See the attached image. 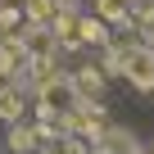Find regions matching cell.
<instances>
[{"instance_id":"cell-1","label":"cell","mask_w":154,"mask_h":154,"mask_svg":"<svg viewBox=\"0 0 154 154\" xmlns=\"http://www.w3.org/2000/svg\"><path fill=\"white\" fill-rule=\"evenodd\" d=\"M122 77L131 82L136 95H154V50H149V45L122 50Z\"/></svg>"},{"instance_id":"cell-2","label":"cell","mask_w":154,"mask_h":154,"mask_svg":"<svg viewBox=\"0 0 154 154\" xmlns=\"http://www.w3.org/2000/svg\"><path fill=\"white\" fill-rule=\"evenodd\" d=\"M68 86H72L77 104H100V100H104V72L86 63V68H77V72L68 77Z\"/></svg>"},{"instance_id":"cell-3","label":"cell","mask_w":154,"mask_h":154,"mask_svg":"<svg viewBox=\"0 0 154 154\" xmlns=\"http://www.w3.org/2000/svg\"><path fill=\"white\" fill-rule=\"evenodd\" d=\"M18 45H23L27 59H54V50H59L54 32H50V27H36V23H27V27L18 32Z\"/></svg>"},{"instance_id":"cell-4","label":"cell","mask_w":154,"mask_h":154,"mask_svg":"<svg viewBox=\"0 0 154 154\" xmlns=\"http://www.w3.org/2000/svg\"><path fill=\"white\" fill-rule=\"evenodd\" d=\"M100 149H109V154H140V140H136V131L109 122V131L100 136Z\"/></svg>"},{"instance_id":"cell-5","label":"cell","mask_w":154,"mask_h":154,"mask_svg":"<svg viewBox=\"0 0 154 154\" xmlns=\"http://www.w3.org/2000/svg\"><path fill=\"white\" fill-rule=\"evenodd\" d=\"M5 140H9V149H14V154H36V149H41V136H36V127H32V122H14Z\"/></svg>"},{"instance_id":"cell-6","label":"cell","mask_w":154,"mask_h":154,"mask_svg":"<svg viewBox=\"0 0 154 154\" xmlns=\"http://www.w3.org/2000/svg\"><path fill=\"white\" fill-rule=\"evenodd\" d=\"M59 14H63L59 0H27V23H36V27H54Z\"/></svg>"},{"instance_id":"cell-7","label":"cell","mask_w":154,"mask_h":154,"mask_svg":"<svg viewBox=\"0 0 154 154\" xmlns=\"http://www.w3.org/2000/svg\"><path fill=\"white\" fill-rule=\"evenodd\" d=\"M77 41H91V45H109V27L91 14V18H82L77 14Z\"/></svg>"},{"instance_id":"cell-8","label":"cell","mask_w":154,"mask_h":154,"mask_svg":"<svg viewBox=\"0 0 154 154\" xmlns=\"http://www.w3.org/2000/svg\"><path fill=\"white\" fill-rule=\"evenodd\" d=\"M127 14H131V5L127 0H95V18L109 27V23H127Z\"/></svg>"},{"instance_id":"cell-9","label":"cell","mask_w":154,"mask_h":154,"mask_svg":"<svg viewBox=\"0 0 154 154\" xmlns=\"http://www.w3.org/2000/svg\"><path fill=\"white\" fill-rule=\"evenodd\" d=\"M0 122H23V95L18 91H5V95H0Z\"/></svg>"},{"instance_id":"cell-10","label":"cell","mask_w":154,"mask_h":154,"mask_svg":"<svg viewBox=\"0 0 154 154\" xmlns=\"http://www.w3.org/2000/svg\"><path fill=\"white\" fill-rule=\"evenodd\" d=\"M100 72H104V77H122V45H104Z\"/></svg>"},{"instance_id":"cell-11","label":"cell","mask_w":154,"mask_h":154,"mask_svg":"<svg viewBox=\"0 0 154 154\" xmlns=\"http://www.w3.org/2000/svg\"><path fill=\"white\" fill-rule=\"evenodd\" d=\"M140 32H145V41H149V50H154V5L149 9H136V18H131Z\"/></svg>"},{"instance_id":"cell-12","label":"cell","mask_w":154,"mask_h":154,"mask_svg":"<svg viewBox=\"0 0 154 154\" xmlns=\"http://www.w3.org/2000/svg\"><path fill=\"white\" fill-rule=\"evenodd\" d=\"M59 154H91V145H86L82 136L68 131V136H59Z\"/></svg>"},{"instance_id":"cell-13","label":"cell","mask_w":154,"mask_h":154,"mask_svg":"<svg viewBox=\"0 0 154 154\" xmlns=\"http://www.w3.org/2000/svg\"><path fill=\"white\" fill-rule=\"evenodd\" d=\"M5 91H14V77H5V72H0V95H5Z\"/></svg>"},{"instance_id":"cell-14","label":"cell","mask_w":154,"mask_h":154,"mask_svg":"<svg viewBox=\"0 0 154 154\" xmlns=\"http://www.w3.org/2000/svg\"><path fill=\"white\" fill-rule=\"evenodd\" d=\"M36 154H59V145H41V149H36Z\"/></svg>"},{"instance_id":"cell-15","label":"cell","mask_w":154,"mask_h":154,"mask_svg":"<svg viewBox=\"0 0 154 154\" xmlns=\"http://www.w3.org/2000/svg\"><path fill=\"white\" fill-rule=\"evenodd\" d=\"M91 154H109V149H100V145H95V149H91Z\"/></svg>"},{"instance_id":"cell-16","label":"cell","mask_w":154,"mask_h":154,"mask_svg":"<svg viewBox=\"0 0 154 154\" xmlns=\"http://www.w3.org/2000/svg\"><path fill=\"white\" fill-rule=\"evenodd\" d=\"M59 5H72V0H59Z\"/></svg>"},{"instance_id":"cell-17","label":"cell","mask_w":154,"mask_h":154,"mask_svg":"<svg viewBox=\"0 0 154 154\" xmlns=\"http://www.w3.org/2000/svg\"><path fill=\"white\" fill-rule=\"evenodd\" d=\"M145 154H154V145H149V149H145Z\"/></svg>"},{"instance_id":"cell-18","label":"cell","mask_w":154,"mask_h":154,"mask_svg":"<svg viewBox=\"0 0 154 154\" xmlns=\"http://www.w3.org/2000/svg\"><path fill=\"white\" fill-rule=\"evenodd\" d=\"M127 5H136V0H127Z\"/></svg>"},{"instance_id":"cell-19","label":"cell","mask_w":154,"mask_h":154,"mask_svg":"<svg viewBox=\"0 0 154 154\" xmlns=\"http://www.w3.org/2000/svg\"><path fill=\"white\" fill-rule=\"evenodd\" d=\"M140 154H145V149H140Z\"/></svg>"}]
</instances>
